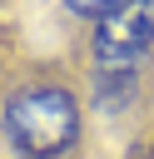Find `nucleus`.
Returning a JSON list of instances; mask_svg holds the SVG:
<instances>
[{
  "mask_svg": "<svg viewBox=\"0 0 154 159\" xmlns=\"http://www.w3.org/2000/svg\"><path fill=\"white\" fill-rule=\"evenodd\" d=\"M5 134L25 159H60L79 139L75 94L60 84H30L5 104Z\"/></svg>",
  "mask_w": 154,
  "mask_h": 159,
  "instance_id": "1",
  "label": "nucleus"
},
{
  "mask_svg": "<svg viewBox=\"0 0 154 159\" xmlns=\"http://www.w3.org/2000/svg\"><path fill=\"white\" fill-rule=\"evenodd\" d=\"M65 5H70L75 15H109L119 0H65Z\"/></svg>",
  "mask_w": 154,
  "mask_h": 159,
  "instance_id": "3",
  "label": "nucleus"
},
{
  "mask_svg": "<svg viewBox=\"0 0 154 159\" xmlns=\"http://www.w3.org/2000/svg\"><path fill=\"white\" fill-rule=\"evenodd\" d=\"M149 50H154V0H119L109 15H99V30H94L99 80H109V75L134 80V70L149 60Z\"/></svg>",
  "mask_w": 154,
  "mask_h": 159,
  "instance_id": "2",
  "label": "nucleus"
}]
</instances>
